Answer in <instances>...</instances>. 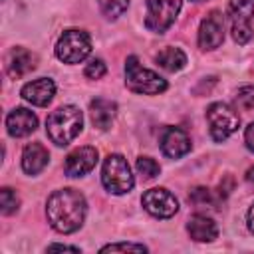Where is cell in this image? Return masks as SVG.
Here are the masks:
<instances>
[{"mask_svg": "<svg viewBox=\"0 0 254 254\" xmlns=\"http://www.w3.org/2000/svg\"><path fill=\"white\" fill-rule=\"evenodd\" d=\"M18 204H20L18 194H16L12 189L4 187V189L0 190V210H2V214H10V212H14V210L18 208Z\"/></svg>", "mask_w": 254, "mask_h": 254, "instance_id": "obj_22", "label": "cell"}, {"mask_svg": "<svg viewBox=\"0 0 254 254\" xmlns=\"http://www.w3.org/2000/svg\"><path fill=\"white\" fill-rule=\"evenodd\" d=\"M161 151L171 159H179L190 151V139L181 127H165L161 135Z\"/></svg>", "mask_w": 254, "mask_h": 254, "instance_id": "obj_11", "label": "cell"}, {"mask_svg": "<svg viewBox=\"0 0 254 254\" xmlns=\"http://www.w3.org/2000/svg\"><path fill=\"white\" fill-rule=\"evenodd\" d=\"M236 103L244 109H254V85L240 87L236 93Z\"/></svg>", "mask_w": 254, "mask_h": 254, "instance_id": "obj_24", "label": "cell"}, {"mask_svg": "<svg viewBox=\"0 0 254 254\" xmlns=\"http://www.w3.org/2000/svg\"><path fill=\"white\" fill-rule=\"evenodd\" d=\"M115 113H117V105L109 99H103V97H97L89 103V115H91V123L97 127V129H109L113 119H115Z\"/></svg>", "mask_w": 254, "mask_h": 254, "instance_id": "obj_17", "label": "cell"}, {"mask_svg": "<svg viewBox=\"0 0 254 254\" xmlns=\"http://www.w3.org/2000/svg\"><path fill=\"white\" fill-rule=\"evenodd\" d=\"M206 121H208L212 139L218 143L224 141L226 137H230L240 125L238 113L226 103H212L206 109Z\"/></svg>", "mask_w": 254, "mask_h": 254, "instance_id": "obj_6", "label": "cell"}, {"mask_svg": "<svg viewBox=\"0 0 254 254\" xmlns=\"http://www.w3.org/2000/svg\"><path fill=\"white\" fill-rule=\"evenodd\" d=\"M91 54V40L89 34L83 30H65L58 44H56V56L64 64H79Z\"/></svg>", "mask_w": 254, "mask_h": 254, "instance_id": "obj_5", "label": "cell"}, {"mask_svg": "<svg viewBox=\"0 0 254 254\" xmlns=\"http://www.w3.org/2000/svg\"><path fill=\"white\" fill-rule=\"evenodd\" d=\"M248 228H250L252 234H254V204H252L250 210H248Z\"/></svg>", "mask_w": 254, "mask_h": 254, "instance_id": "obj_29", "label": "cell"}, {"mask_svg": "<svg viewBox=\"0 0 254 254\" xmlns=\"http://www.w3.org/2000/svg\"><path fill=\"white\" fill-rule=\"evenodd\" d=\"M246 177H248V181H252V183H254V167L248 171V175H246Z\"/></svg>", "mask_w": 254, "mask_h": 254, "instance_id": "obj_30", "label": "cell"}, {"mask_svg": "<svg viewBox=\"0 0 254 254\" xmlns=\"http://www.w3.org/2000/svg\"><path fill=\"white\" fill-rule=\"evenodd\" d=\"M85 210H87L85 198L75 189H62L52 192L46 206V214L52 228L64 234L75 232L83 224Z\"/></svg>", "mask_w": 254, "mask_h": 254, "instance_id": "obj_1", "label": "cell"}, {"mask_svg": "<svg viewBox=\"0 0 254 254\" xmlns=\"http://www.w3.org/2000/svg\"><path fill=\"white\" fill-rule=\"evenodd\" d=\"M125 83L131 91L145 95H155L167 89V81L155 71L143 67L135 56H129L125 62Z\"/></svg>", "mask_w": 254, "mask_h": 254, "instance_id": "obj_3", "label": "cell"}, {"mask_svg": "<svg viewBox=\"0 0 254 254\" xmlns=\"http://www.w3.org/2000/svg\"><path fill=\"white\" fill-rule=\"evenodd\" d=\"M145 210L157 218H169L179 210V202L175 194H171L167 189H149L141 198Z\"/></svg>", "mask_w": 254, "mask_h": 254, "instance_id": "obj_9", "label": "cell"}, {"mask_svg": "<svg viewBox=\"0 0 254 254\" xmlns=\"http://www.w3.org/2000/svg\"><path fill=\"white\" fill-rule=\"evenodd\" d=\"M196 2H200V0H196Z\"/></svg>", "mask_w": 254, "mask_h": 254, "instance_id": "obj_31", "label": "cell"}, {"mask_svg": "<svg viewBox=\"0 0 254 254\" xmlns=\"http://www.w3.org/2000/svg\"><path fill=\"white\" fill-rule=\"evenodd\" d=\"M224 40V18L220 12H210L200 22L198 28V46L202 50H214Z\"/></svg>", "mask_w": 254, "mask_h": 254, "instance_id": "obj_10", "label": "cell"}, {"mask_svg": "<svg viewBox=\"0 0 254 254\" xmlns=\"http://www.w3.org/2000/svg\"><path fill=\"white\" fill-rule=\"evenodd\" d=\"M36 62H38V58L30 50H26V48H12L10 54H8V60H6L8 75L14 77V79L24 77L32 69H36Z\"/></svg>", "mask_w": 254, "mask_h": 254, "instance_id": "obj_14", "label": "cell"}, {"mask_svg": "<svg viewBox=\"0 0 254 254\" xmlns=\"http://www.w3.org/2000/svg\"><path fill=\"white\" fill-rule=\"evenodd\" d=\"M189 200L196 206V208H206V206H214L216 204V198L212 196V192L204 187H196L192 189V192L189 194Z\"/></svg>", "mask_w": 254, "mask_h": 254, "instance_id": "obj_20", "label": "cell"}, {"mask_svg": "<svg viewBox=\"0 0 254 254\" xmlns=\"http://www.w3.org/2000/svg\"><path fill=\"white\" fill-rule=\"evenodd\" d=\"M48 159H50V153L42 143H30L24 147V153H22V169L28 175H38L40 171L46 169Z\"/></svg>", "mask_w": 254, "mask_h": 254, "instance_id": "obj_16", "label": "cell"}, {"mask_svg": "<svg viewBox=\"0 0 254 254\" xmlns=\"http://www.w3.org/2000/svg\"><path fill=\"white\" fill-rule=\"evenodd\" d=\"M97 163V151L95 147H77L75 151H71L65 159V173L69 177H81L85 173H89Z\"/></svg>", "mask_w": 254, "mask_h": 254, "instance_id": "obj_12", "label": "cell"}, {"mask_svg": "<svg viewBox=\"0 0 254 254\" xmlns=\"http://www.w3.org/2000/svg\"><path fill=\"white\" fill-rule=\"evenodd\" d=\"M6 127H8V133L12 137H26L30 133L36 131L38 127V117L26 109V107H18L14 109L8 117H6Z\"/></svg>", "mask_w": 254, "mask_h": 254, "instance_id": "obj_15", "label": "cell"}, {"mask_svg": "<svg viewBox=\"0 0 254 254\" xmlns=\"http://www.w3.org/2000/svg\"><path fill=\"white\" fill-rule=\"evenodd\" d=\"M183 0H147V18L145 26L151 32H165L177 18Z\"/></svg>", "mask_w": 254, "mask_h": 254, "instance_id": "obj_7", "label": "cell"}, {"mask_svg": "<svg viewBox=\"0 0 254 254\" xmlns=\"http://www.w3.org/2000/svg\"><path fill=\"white\" fill-rule=\"evenodd\" d=\"M244 141H246V147H248L250 151H254V121L246 127V131H244Z\"/></svg>", "mask_w": 254, "mask_h": 254, "instance_id": "obj_27", "label": "cell"}, {"mask_svg": "<svg viewBox=\"0 0 254 254\" xmlns=\"http://www.w3.org/2000/svg\"><path fill=\"white\" fill-rule=\"evenodd\" d=\"M117 250H133V252H147L143 244H133V242H119V244H107L101 248V252H117Z\"/></svg>", "mask_w": 254, "mask_h": 254, "instance_id": "obj_26", "label": "cell"}, {"mask_svg": "<svg viewBox=\"0 0 254 254\" xmlns=\"http://www.w3.org/2000/svg\"><path fill=\"white\" fill-rule=\"evenodd\" d=\"M129 6V0H99V8L107 18H119Z\"/></svg>", "mask_w": 254, "mask_h": 254, "instance_id": "obj_21", "label": "cell"}, {"mask_svg": "<svg viewBox=\"0 0 254 254\" xmlns=\"http://www.w3.org/2000/svg\"><path fill=\"white\" fill-rule=\"evenodd\" d=\"M83 125V115L75 105H64L52 111L46 119V133L56 145H67L77 137Z\"/></svg>", "mask_w": 254, "mask_h": 254, "instance_id": "obj_2", "label": "cell"}, {"mask_svg": "<svg viewBox=\"0 0 254 254\" xmlns=\"http://www.w3.org/2000/svg\"><path fill=\"white\" fill-rule=\"evenodd\" d=\"M101 183L113 194L129 192L135 185L129 163L123 155H107L101 169Z\"/></svg>", "mask_w": 254, "mask_h": 254, "instance_id": "obj_4", "label": "cell"}, {"mask_svg": "<svg viewBox=\"0 0 254 254\" xmlns=\"http://www.w3.org/2000/svg\"><path fill=\"white\" fill-rule=\"evenodd\" d=\"M48 250H71V252H79V248H75V246H65V244H52V246H48Z\"/></svg>", "mask_w": 254, "mask_h": 254, "instance_id": "obj_28", "label": "cell"}, {"mask_svg": "<svg viewBox=\"0 0 254 254\" xmlns=\"http://www.w3.org/2000/svg\"><path fill=\"white\" fill-rule=\"evenodd\" d=\"M137 171L143 179H153V177L159 175V165L151 157H139L137 159Z\"/></svg>", "mask_w": 254, "mask_h": 254, "instance_id": "obj_23", "label": "cell"}, {"mask_svg": "<svg viewBox=\"0 0 254 254\" xmlns=\"http://www.w3.org/2000/svg\"><path fill=\"white\" fill-rule=\"evenodd\" d=\"M105 71H107V67H105L103 60H91L87 64V67H85V75L89 79H99V77L105 75Z\"/></svg>", "mask_w": 254, "mask_h": 254, "instance_id": "obj_25", "label": "cell"}, {"mask_svg": "<svg viewBox=\"0 0 254 254\" xmlns=\"http://www.w3.org/2000/svg\"><path fill=\"white\" fill-rule=\"evenodd\" d=\"M228 16L232 24V38L238 44H246L252 38V18H254V4L250 0H230Z\"/></svg>", "mask_w": 254, "mask_h": 254, "instance_id": "obj_8", "label": "cell"}, {"mask_svg": "<svg viewBox=\"0 0 254 254\" xmlns=\"http://www.w3.org/2000/svg\"><path fill=\"white\" fill-rule=\"evenodd\" d=\"M187 230H189L190 238L196 240V242H210L218 234V228H216L214 220L208 218V216H204V214L190 216V220L187 224Z\"/></svg>", "mask_w": 254, "mask_h": 254, "instance_id": "obj_18", "label": "cell"}, {"mask_svg": "<svg viewBox=\"0 0 254 254\" xmlns=\"http://www.w3.org/2000/svg\"><path fill=\"white\" fill-rule=\"evenodd\" d=\"M54 93H56V83L50 77H38L22 87V97L28 103L38 105V107L48 105L54 99Z\"/></svg>", "mask_w": 254, "mask_h": 254, "instance_id": "obj_13", "label": "cell"}, {"mask_svg": "<svg viewBox=\"0 0 254 254\" xmlns=\"http://www.w3.org/2000/svg\"><path fill=\"white\" fill-rule=\"evenodd\" d=\"M155 60H157V64H159L163 69H167V71H179V69H183L185 64H187V56H185V52L179 50V48H165V50H161V52L157 54Z\"/></svg>", "mask_w": 254, "mask_h": 254, "instance_id": "obj_19", "label": "cell"}]
</instances>
